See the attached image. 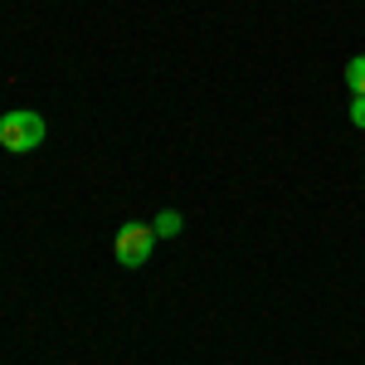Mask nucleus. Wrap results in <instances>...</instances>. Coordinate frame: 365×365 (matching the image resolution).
<instances>
[{
  "label": "nucleus",
  "instance_id": "obj_3",
  "mask_svg": "<svg viewBox=\"0 0 365 365\" xmlns=\"http://www.w3.org/2000/svg\"><path fill=\"white\" fill-rule=\"evenodd\" d=\"M151 229H156V239H175V234L185 229V220H180V210H161V215L151 220Z\"/></svg>",
  "mask_w": 365,
  "mask_h": 365
},
{
  "label": "nucleus",
  "instance_id": "obj_4",
  "mask_svg": "<svg viewBox=\"0 0 365 365\" xmlns=\"http://www.w3.org/2000/svg\"><path fill=\"white\" fill-rule=\"evenodd\" d=\"M346 88H351V98H365V54L346 63Z\"/></svg>",
  "mask_w": 365,
  "mask_h": 365
},
{
  "label": "nucleus",
  "instance_id": "obj_1",
  "mask_svg": "<svg viewBox=\"0 0 365 365\" xmlns=\"http://www.w3.org/2000/svg\"><path fill=\"white\" fill-rule=\"evenodd\" d=\"M44 132H49V122L34 113V108H10V113L0 117V146L15 151V156H25V151H34V146H44Z\"/></svg>",
  "mask_w": 365,
  "mask_h": 365
},
{
  "label": "nucleus",
  "instance_id": "obj_5",
  "mask_svg": "<svg viewBox=\"0 0 365 365\" xmlns=\"http://www.w3.org/2000/svg\"><path fill=\"white\" fill-rule=\"evenodd\" d=\"M351 127L365 132V98H351Z\"/></svg>",
  "mask_w": 365,
  "mask_h": 365
},
{
  "label": "nucleus",
  "instance_id": "obj_2",
  "mask_svg": "<svg viewBox=\"0 0 365 365\" xmlns=\"http://www.w3.org/2000/svg\"><path fill=\"white\" fill-rule=\"evenodd\" d=\"M151 249H156V229L151 225H122L113 239V258L122 268H141L151 258Z\"/></svg>",
  "mask_w": 365,
  "mask_h": 365
}]
</instances>
